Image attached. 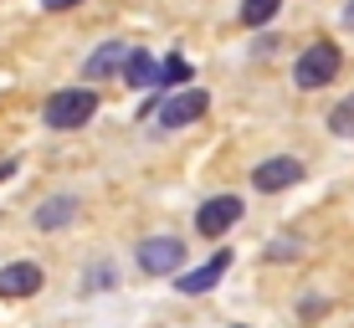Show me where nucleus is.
<instances>
[{"instance_id":"16","label":"nucleus","mask_w":354,"mask_h":328,"mask_svg":"<svg viewBox=\"0 0 354 328\" xmlns=\"http://www.w3.org/2000/svg\"><path fill=\"white\" fill-rule=\"evenodd\" d=\"M344 26H354V0H349V6H344Z\"/></svg>"},{"instance_id":"9","label":"nucleus","mask_w":354,"mask_h":328,"mask_svg":"<svg viewBox=\"0 0 354 328\" xmlns=\"http://www.w3.org/2000/svg\"><path fill=\"white\" fill-rule=\"evenodd\" d=\"M124 62H129V46L124 41H103L88 62H82V72H88V77H108V72H118Z\"/></svg>"},{"instance_id":"11","label":"nucleus","mask_w":354,"mask_h":328,"mask_svg":"<svg viewBox=\"0 0 354 328\" xmlns=\"http://www.w3.org/2000/svg\"><path fill=\"white\" fill-rule=\"evenodd\" d=\"M72 215H77V200L57 195V200H46L41 211H36V226H41V231H57V226H72Z\"/></svg>"},{"instance_id":"14","label":"nucleus","mask_w":354,"mask_h":328,"mask_svg":"<svg viewBox=\"0 0 354 328\" xmlns=\"http://www.w3.org/2000/svg\"><path fill=\"white\" fill-rule=\"evenodd\" d=\"M328 128H334V139H354V98L328 113Z\"/></svg>"},{"instance_id":"6","label":"nucleus","mask_w":354,"mask_h":328,"mask_svg":"<svg viewBox=\"0 0 354 328\" xmlns=\"http://www.w3.org/2000/svg\"><path fill=\"white\" fill-rule=\"evenodd\" d=\"M211 108V98H205L201 88H185V93H175L165 108H160V124L165 128H185V124H195V118Z\"/></svg>"},{"instance_id":"4","label":"nucleus","mask_w":354,"mask_h":328,"mask_svg":"<svg viewBox=\"0 0 354 328\" xmlns=\"http://www.w3.org/2000/svg\"><path fill=\"white\" fill-rule=\"evenodd\" d=\"M303 180V160H292V154H277V160H267L252 169V185L262 190V195H277V190H292Z\"/></svg>"},{"instance_id":"13","label":"nucleus","mask_w":354,"mask_h":328,"mask_svg":"<svg viewBox=\"0 0 354 328\" xmlns=\"http://www.w3.org/2000/svg\"><path fill=\"white\" fill-rule=\"evenodd\" d=\"M190 82V62L185 57H165L160 62V88H185Z\"/></svg>"},{"instance_id":"7","label":"nucleus","mask_w":354,"mask_h":328,"mask_svg":"<svg viewBox=\"0 0 354 328\" xmlns=\"http://www.w3.org/2000/svg\"><path fill=\"white\" fill-rule=\"evenodd\" d=\"M226 267H231V251H216L205 267H185V272L175 277V287H180V293H190V298L195 293H211V287L226 277Z\"/></svg>"},{"instance_id":"10","label":"nucleus","mask_w":354,"mask_h":328,"mask_svg":"<svg viewBox=\"0 0 354 328\" xmlns=\"http://www.w3.org/2000/svg\"><path fill=\"white\" fill-rule=\"evenodd\" d=\"M124 82H129V88H160V62H154L149 52H129Z\"/></svg>"},{"instance_id":"2","label":"nucleus","mask_w":354,"mask_h":328,"mask_svg":"<svg viewBox=\"0 0 354 328\" xmlns=\"http://www.w3.org/2000/svg\"><path fill=\"white\" fill-rule=\"evenodd\" d=\"M339 46L334 41H313L308 52L298 57V67H292V82H298L303 93H319V88H328V82L339 77Z\"/></svg>"},{"instance_id":"12","label":"nucleus","mask_w":354,"mask_h":328,"mask_svg":"<svg viewBox=\"0 0 354 328\" xmlns=\"http://www.w3.org/2000/svg\"><path fill=\"white\" fill-rule=\"evenodd\" d=\"M283 10V0H241V26H267Z\"/></svg>"},{"instance_id":"8","label":"nucleus","mask_w":354,"mask_h":328,"mask_svg":"<svg viewBox=\"0 0 354 328\" xmlns=\"http://www.w3.org/2000/svg\"><path fill=\"white\" fill-rule=\"evenodd\" d=\"M31 293H41V267L36 262L0 267V298H31Z\"/></svg>"},{"instance_id":"3","label":"nucleus","mask_w":354,"mask_h":328,"mask_svg":"<svg viewBox=\"0 0 354 328\" xmlns=\"http://www.w3.org/2000/svg\"><path fill=\"white\" fill-rule=\"evenodd\" d=\"M185 267V241H175V236H149L139 247V272H149V277H169V272H180Z\"/></svg>"},{"instance_id":"17","label":"nucleus","mask_w":354,"mask_h":328,"mask_svg":"<svg viewBox=\"0 0 354 328\" xmlns=\"http://www.w3.org/2000/svg\"><path fill=\"white\" fill-rule=\"evenodd\" d=\"M10 175H16V164H0V180H10Z\"/></svg>"},{"instance_id":"1","label":"nucleus","mask_w":354,"mask_h":328,"mask_svg":"<svg viewBox=\"0 0 354 328\" xmlns=\"http://www.w3.org/2000/svg\"><path fill=\"white\" fill-rule=\"evenodd\" d=\"M93 113H97V93H88V88H67V93H52V98H46L41 124L57 128V133H72V128L93 124Z\"/></svg>"},{"instance_id":"15","label":"nucleus","mask_w":354,"mask_h":328,"mask_svg":"<svg viewBox=\"0 0 354 328\" xmlns=\"http://www.w3.org/2000/svg\"><path fill=\"white\" fill-rule=\"evenodd\" d=\"M41 6H46V10H72L77 0H41Z\"/></svg>"},{"instance_id":"5","label":"nucleus","mask_w":354,"mask_h":328,"mask_svg":"<svg viewBox=\"0 0 354 328\" xmlns=\"http://www.w3.org/2000/svg\"><path fill=\"white\" fill-rule=\"evenodd\" d=\"M241 221V200L236 195H216V200H205L201 211H195V231H201V236H226L231 226Z\"/></svg>"}]
</instances>
